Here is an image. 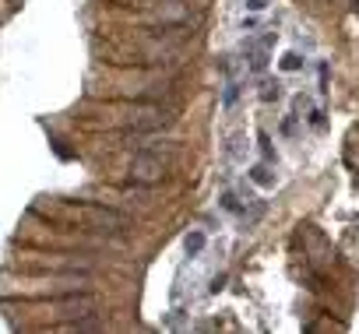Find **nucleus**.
<instances>
[{"instance_id":"nucleus-2","label":"nucleus","mask_w":359,"mask_h":334,"mask_svg":"<svg viewBox=\"0 0 359 334\" xmlns=\"http://www.w3.org/2000/svg\"><path fill=\"white\" fill-rule=\"evenodd\" d=\"M250 179H254V183H261V187H272L275 183V176L268 172V166H254L250 169Z\"/></svg>"},{"instance_id":"nucleus-1","label":"nucleus","mask_w":359,"mask_h":334,"mask_svg":"<svg viewBox=\"0 0 359 334\" xmlns=\"http://www.w3.org/2000/svg\"><path fill=\"white\" fill-rule=\"evenodd\" d=\"M159 169H162V162L152 155H138V162H134V176H141V179H155Z\"/></svg>"},{"instance_id":"nucleus-6","label":"nucleus","mask_w":359,"mask_h":334,"mask_svg":"<svg viewBox=\"0 0 359 334\" xmlns=\"http://www.w3.org/2000/svg\"><path fill=\"white\" fill-rule=\"evenodd\" d=\"M261 151H264V159H275V151H272V137L261 134Z\"/></svg>"},{"instance_id":"nucleus-5","label":"nucleus","mask_w":359,"mask_h":334,"mask_svg":"<svg viewBox=\"0 0 359 334\" xmlns=\"http://www.w3.org/2000/svg\"><path fill=\"white\" fill-rule=\"evenodd\" d=\"M201 247H204V236H201V232H194V236H187V250H191V254H197Z\"/></svg>"},{"instance_id":"nucleus-3","label":"nucleus","mask_w":359,"mask_h":334,"mask_svg":"<svg viewBox=\"0 0 359 334\" xmlns=\"http://www.w3.org/2000/svg\"><path fill=\"white\" fill-rule=\"evenodd\" d=\"M282 67H285V71H299V67H303V60H299V53H285Z\"/></svg>"},{"instance_id":"nucleus-7","label":"nucleus","mask_w":359,"mask_h":334,"mask_svg":"<svg viewBox=\"0 0 359 334\" xmlns=\"http://www.w3.org/2000/svg\"><path fill=\"white\" fill-rule=\"evenodd\" d=\"M236 96H239V92H236V85H229V88H226V106H232Z\"/></svg>"},{"instance_id":"nucleus-4","label":"nucleus","mask_w":359,"mask_h":334,"mask_svg":"<svg viewBox=\"0 0 359 334\" xmlns=\"http://www.w3.org/2000/svg\"><path fill=\"white\" fill-rule=\"evenodd\" d=\"M261 96H264L268 102H272V99H279V96H282V88H279V81H275V85H272V81H264V92H261Z\"/></svg>"}]
</instances>
